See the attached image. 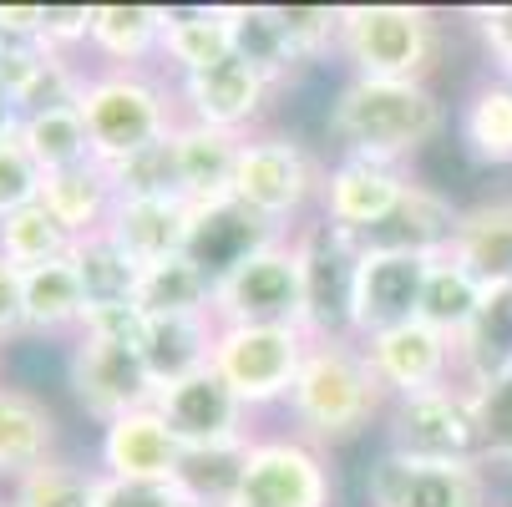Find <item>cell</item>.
<instances>
[{
	"label": "cell",
	"instance_id": "6da1fadb",
	"mask_svg": "<svg viewBox=\"0 0 512 507\" xmlns=\"http://www.w3.org/2000/svg\"><path fill=\"white\" fill-rule=\"evenodd\" d=\"M442 132H447V107L426 82H381V77L345 82L330 127V137H340L350 158H376V163L416 158Z\"/></svg>",
	"mask_w": 512,
	"mask_h": 507
},
{
	"label": "cell",
	"instance_id": "7a4b0ae2",
	"mask_svg": "<svg viewBox=\"0 0 512 507\" xmlns=\"http://www.w3.org/2000/svg\"><path fill=\"white\" fill-rule=\"evenodd\" d=\"M376 401H381V381L371 371V360L355 355L345 340H325L305 350L300 376L289 386V406H295L300 426L325 442L360 437L376 416Z\"/></svg>",
	"mask_w": 512,
	"mask_h": 507
},
{
	"label": "cell",
	"instance_id": "3957f363",
	"mask_svg": "<svg viewBox=\"0 0 512 507\" xmlns=\"http://www.w3.org/2000/svg\"><path fill=\"white\" fill-rule=\"evenodd\" d=\"M87 137H92V163L112 168L132 153H142L148 142L168 137L178 122L168 117V97L153 77L142 71H97L82 82V102H77Z\"/></svg>",
	"mask_w": 512,
	"mask_h": 507
},
{
	"label": "cell",
	"instance_id": "277c9868",
	"mask_svg": "<svg viewBox=\"0 0 512 507\" xmlns=\"http://www.w3.org/2000/svg\"><path fill=\"white\" fill-rule=\"evenodd\" d=\"M340 46L360 77L421 82L436 56V21L421 6H350L340 11Z\"/></svg>",
	"mask_w": 512,
	"mask_h": 507
},
{
	"label": "cell",
	"instance_id": "5b68a950",
	"mask_svg": "<svg viewBox=\"0 0 512 507\" xmlns=\"http://www.w3.org/2000/svg\"><path fill=\"white\" fill-rule=\"evenodd\" d=\"M66 396L77 401L82 416H92L97 426L142 411L158 401V386L142 366L137 345H117V340H97V335H71L66 345Z\"/></svg>",
	"mask_w": 512,
	"mask_h": 507
},
{
	"label": "cell",
	"instance_id": "8992f818",
	"mask_svg": "<svg viewBox=\"0 0 512 507\" xmlns=\"http://www.w3.org/2000/svg\"><path fill=\"white\" fill-rule=\"evenodd\" d=\"M305 360L300 325H224L213 340V371L229 381L244 406L289 396Z\"/></svg>",
	"mask_w": 512,
	"mask_h": 507
},
{
	"label": "cell",
	"instance_id": "52a82bcc",
	"mask_svg": "<svg viewBox=\"0 0 512 507\" xmlns=\"http://www.w3.org/2000/svg\"><path fill=\"white\" fill-rule=\"evenodd\" d=\"M300 254V279H305V310L300 330L320 340H340L355 330V274H360V239L335 229L330 219L310 224Z\"/></svg>",
	"mask_w": 512,
	"mask_h": 507
},
{
	"label": "cell",
	"instance_id": "ba28073f",
	"mask_svg": "<svg viewBox=\"0 0 512 507\" xmlns=\"http://www.w3.org/2000/svg\"><path fill=\"white\" fill-rule=\"evenodd\" d=\"M213 305L229 325H300L305 310V279L295 249H259L234 274L213 284Z\"/></svg>",
	"mask_w": 512,
	"mask_h": 507
},
{
	"label": "cell",
	"instance_id": "9c48e42d",
	"mask_svg": "<svg viewBox=\"0 0 512 507\" xmlns=\"http://www.w3.org/2000/svg\"><path fill=\"white\" fill-rule=\"evenodd\" d=\"M391 457L401 462H421V467H462L477 452V426H472V406L467 396L452 391H421V396H401L396 416H391Z\"/></svg>",
	"mask_w": 512,
	"mask_h": 507
},
{
	"label": "cell",
	"instance_id": "30bf717a",
	"mask_svg": "<svg viewBox=\"0 0 512 507\" xmlns=\"http://www.w3.org/2000/svg\"><path fill=\"white\" fill-rule=\"evenodd\" d=\"M310 193H315V158L300 142L274 132V137H259V142L239 148L229 198L244 203L249 213H259L264 224H279L289 213H300Z\"/></svg>",
	"mask_w": 512,
	"mask_h": 507
},
{
	"label": "cell",
	"instance_id": "8fae6325",
	"mask_svg": "<svg viewBox=\"0 0 512 507\" xmlns=\"http://www.w3.org/2000/svg\"><path fill=\"white\" fill-rule=\"evenodd\" d=\"M431 264H436V254L360 249V274H355V330L381 335V330H391V325L416 320Z\"/></svg>",
	"mask_w": 512,
	"mask_h": 507
},
{
	"label": "cell",
	"instance_id": "7c38bea8",
	"mask_svg": "<svg viewBox=\"0 0 512 507\" xmlns=\"http://www.w3.org/2000/svg\"><path fill=\"white\" fill-rule=\"evenodd\" d=\"M330 477L305 442H254L229 507H325Z\"/></svg>",
	"mask_w": 512,
	"mask_h": 507
},
{
	"label": "cell",
	"instance_id": "4fadbf2b",
	"mask_svg": "<svg viewBox=\"0 0 512 507\" xmlns=\"http://www.w3.org/2000/svg\"><path fill=\"white\" fill-rule=\"evenodd\" d=\"M178 457H183V442L173 437V426L163 421L158 406H142V411L107 421L102 442H97L102 477L112 482H173Z\"/></svg>",
	"mask_w": 512,
	"mask_h": 507
},
{
	"label": "cell",
	"instance_id": "5bb4252c",
	"mask_svg": "<svg viewBox=\"0 0 512 507\" xmlns=\"http://www.w3.org/2000/svg\"><path fill=\"white\" fill-rule=\"evenodd\" d=\"M153 406L163 411V421L173 426V437L183 447H224V442H239V411H244V401L229 391V381L218 376L213 366H203V371L163 386Z\"/></svg>",
	"mask_w": 512,
	"mask_h": 507
},
{
	"label": "cell",
	"instance_id": "9a60e30c",
	"mask_svg": "<svg viewBox=\"0 0 512 507\" xmlns=\"http://www.w3.org/2000/svg\"><path fill=\"white\" fill-rule=\"evenodd\" d=\"M274 244V224H264L259 213H249L234 198H218V203H198L193 208V224H188V259L218 284L224 274H234L244 259H254L259 249Z\"/></svg>",
	"mask_w": 512,
	"mask_h": 507
},
{
	"label": "cell",
	"instance_id": "2e32d148",
	"mask_svg": "<svg viewBox=\"0 0 512 507\" xmlns=\"http://www.w3.org/2000/svg\"><path fill=\"white\" fill-rule=\"evenodd\" d=\"M371 507H487V492L472 462L421 467L386 452L371 462Z\"/></svg>",
	"mask_w": 512,
	"mask_h": 507
},
{
	"label": "cell",
	"instance_id": "e0dca14e",
	"mask_svg": "<svg viewBox=\"0 0 512 507\" xmlns=\"http://www.w3.org/2000/svg\"><path fill=\"white\" fill-rule=\"evenodd\" d=\"M411 193V183L391 168V163H376V158H345L330 183H325V219L345 234H371L381 219L401 208V198Z\"/></svg>",
	"mask_w": 512,
	"mask_h": 507
},
{
	"label": "cell",
	"instance_id": "ac0fdd59",
	"mask_svg": "<svg viewBox=\"0 0 512 507\" xmlns=\"http://www.w3.org/2000/svg\"><path fill=\"white\" fill-rule=\"evenodd\" d=\"M188 224H193L188 198H117L107 219V239L137 269H153L188 249Z\"/></svg>",
	"mask_w": 512,
	"mask_h": 507
},
{
	"label": "cell",
	"instance_id": "d6986e66",
	"mask_svg": "<svg viewBox=\"0 0 512 507\" xmlns=\"http://www.w3.org/2000/svg\"><path fill=\"white\" fill-rule=\"evenodd\" d=\"M371 371L381 386L401 391V396H421V391H436V381L447 376V335L431 330L426 320H406V325H391L381 335H371Z\"/></svg>",
	"mask_w": 512,
	"mask_h": 507
},
{
	"label": "cell",
	"instance_id": "ffe728a7",
	"mask_svg": "<svg viewBox=\"0 0 512 507\" xmlns=\"http://www.w3.org/2000/svg\"><path fill=\"white\" fill-rule=\"evenodd\" d=\"M61 421L41 391H21L0 381V482H16L46 462H56Z\"/></svg>",
	"mask_w": 512,
	"mask_h": 507
},
{
	"label": "cell",
	"instance_id": "44dd1931",
	"mask_svg": "<svg viewBox=\"0 0 512 507\" xmlns=\"http://www.w3.org/2000/svg\"><path fill=\"white\" fill-rule=\"evenodd\" d=\"M183 97L193 107V122L218 127V132H234L244 122H254L264 112L269 82L259 77L254 66H244L239 56H224L203 71H188L183 77Z\"/></svg>",
	"mask_w": 512,
	"mask_h": 507
},
{
	"label": "cell",
	"instance_id": "7402d4cb",
	"mask_svg": "<svg viewBox=\"0 0 512 507\" xmlns=\"http://www.w3.org/2000/svg\"><path fill=\"white\" fill-rule=\"evenodd\" d=\"M244 142L234 132H218L203 122H178L173 127V163H178V198L198 203H218L234 188V163H239Z\"/></svg>",
	"mask_w": 512,
	"mask_h": 507
},
{
	"label": "cell",
	"instance_id": "603a6c76",
	"mask_svg": "<svg viewBox=\"0 0 512 507\" xmlns=\"http://www.w3.org/2000/svg\"><path fill=\"white\" fill-rule=\"evenodd\" d=\"M452 264H462L482 289L512 284V198H482L457 213L452 229Z\"/></svg>",
	"mask_w": 512,
	"mask_h": 507
},
{
	"label": "cell",
	"instance_id": "cb8c5ba5",
	"mask_svg": "<svg viewBox=\"0 0 512 507\" xmlns=\"http://www.w3.org/2000/svg\"><path fill=\"white\" fill-rule=\"evenodd\" d=\"M41 203L71 239H87V234L107 229L112 208H117V193H112L107 168L87 163V168H71V173H51L41 183Z\"/></svg>",
	"mask_w": 512,
	"mask_h": 507
},
{
	"label": "cell",
	"instance_id": "d4e9b609",
	"mask_svg": "<svg viewBox=\"0 0 512 507\" xmlns=\"http://www.w3.org/2000/svg\"><path fill=\"white\" fill-rule=\"evenodd\" d=\"M462 366L472 386L512 376V284H487L472 325L462 330Z\"/></svg>",
	"mask_w": 512,
	"mask_h": 507
},
{
	"label": "cell",
	"instance_id": "484cf974",
	"mask_svg": "<svg viewBox=\"0 0 512 507\" xmlns=\"http://www.w3.org/2000/svg\"><path fill=\"white\" fill-rule=\"evenodd\" d=\"M213 330L208 315H183V320H148V335H142V366H148L153 386H173L203 366H213Z\"/></svg>",
	"mask_w": 512,
	"mask_h": 507
},
{
	"label": "cell",
	"instance_id": "4316f807",
	"mask_svg": "<svg viewBox=\"0 0 512 507\" xmlns=\"http://www.w3.org/2000/svg\"><path fill=\"white\" fill-rule=\"evenodd\" d=\"M132 305L148 315V320H183V315H208L213 310V279L188 259H163L153 269L137 274V295Z\"/></svg>",
	"mask_w": 512,
	"mask_h": 507
},
{
	"label": "cell",
	"instance_id": "83f0119b",
	"mask_svg": "<svg viewBox=\"0 0 512 507\" xmlns=\"http://www.w3.org/2000/svg\"><path fill=\"white\" fill-rule=\"evenodd\" d=\"M82 315H87V295H82V279L71 269V254L56 259V264H41V269H26V335H61L82 330Z\"/></svg>",
	"mask_w": 512,
	"mask_h": 507
},
{
	"label": "cell",
	"instance_id": "f1b7e54d",
	"mask_svg": "<svg viewBox=\"0 0 512 507\" xmlns=\"http://www.w3.org/2000/svg\"><path fill=\"white\" fill-rule=\"evenodd\" d=\"M224 21H229V46H234V56H239L244 66H254L269 87L300 66V61H295V46H289V31H284L279 6H229Z\"/></svg>",
	"mask_w": 512,
	"mask_h": 507
},
{
	"label": "cell",
	"instance_id": "f546056e",
	"mask_svg": "<svg viewBox=\"0 0 512 507\" xmlns=\"http://www.w3.org/2000/svg\"><path fill=\"white\" fill-rule=\"evenodd\" d=\"M244 457H249V442L183 447L173 492L183 497V507H229L239 492V477H244Z\"/></svg>",
	"mask_w": 512,
	"mask_h": 507
},
{
	"label": "cell",
	"instance_id": "4dcf8cb0",
	"mask_svg": "<svg viewBox=\"0 0 512 507\" xmlns=\"http://www.w3.org/2000/svg\"><path fill=\"white\" fill-rule=\"evenodd\" d=\"M21 148L31 153V163L41 168V178L51 173H71L92 163V137L77 107H51V112H31L21 117Z\"/></svg>",
	"mask_w": 512,
	"mask_h": 507
},
{
	"label": "cell",
	"instance_id": "1f68e13d",
	"mask_svg": "<svg viewBox=\"0 0 512 507\" xmlns=\"http://www.w3.org/2000/svg\"><path fill=\"white\" fill-rule=\"evenodd\" d=\"M163 21L168 11H153V6H92L87 46L112 56L122 71H132L142 56H153L163 46Z\"/></svg>",
	"mask_w": 512,
	"mask_h": 507
},
{
	"label": "cell",
	"instance_id": "d6a6232c",
	"mask_svg": "<svg viewBox=\"0 0 512 507\" xmlns=\"http://www.w3.org/2000/svg\"><path fill=\"white\" fill-rule=\"evenodd\" d=\"M71 269H77V279H82L87 310H102V305H132V295H137V274H142V269H137V264L107 239V229L71 244ZM82 320H87V315H82Z\"/></svg>",
	"mask_w": 512,
	"mask_h": 507
},
{
	"label": "cell",
	"instance_id": "836d02e7",
	"mask_svg": "<svg viewBox=\"0 0 512 507\" xmlns=\"http://www.w3.org/2000/svg\"><path fill=\"white\" fill-rule=\"evenodd\" d=\"M163 51L173 56V66L183 71V77H188V71L213 66V61H224V56H234L224 11H168Z\"/></svg>",
	"mask_w": 512,
	"mask_h": 507
},
{
	"label": "cell",
	"instance_id": "e575fe53",
	"mask_svg": "<svg viewBox=\"0 0 512 507\" xmlns=\"http://www.w3.org/2000/svg\"><path fill=\"white\" fill-rule=\"evenodd\" d=\"M462 142L477 163H512V82H487L462 117Z\"/></svg>",
	"mask_w": 512,
	"mask_h": 507
},
{
	"label": "cell",
	"instance_id": "d590c367",
	"mask_svg": "<svg viewBox=\"0 0 512 507\" xmlns=\"http://www.w3.org/2000/svg\"><path fill=\"white\" fill-rule=\"evenodd\" d=\"M71 239L51 213H46V203H31V208H21V213H11L6 224H0V254H6L21 274L26 269H41V264H56V259H66L71 254Z\"/></svg>",
	"mask_w": 512,
	"mask_h": 507
},
{
	"label": "cell",
	"instance_id": "8d00e7d4",
	"mask_svg": "<svg viewBox=\"0 0 512 507\" xmlns=\"http://www.w3.org/2000/svg\"><path fill=\"white\" fill-rule=\"evenodd\" d=\"M97 487H102V472L71 467L56 457V462L16 477L6 507H97Z\"/></svg>",
	"mask_w": 512,
	"mask_h": 507
},
{
	"label": "cell",
	"instance_id": "74e56055",
	"mask_svg": "<svg viewBox=\"0 0 512 507\" xmlns=\"http://www.w3.org/2000/svg\"><path fill=\"white\" fill-rule=\"evenodd\" d=\"M477 305H482V284H477L462 264H431L416 320H426L431 330H442V335H452V330L462 335V330L472 325Z\"/></svg>",
	"mask_w": 512,
	"mask_h": 507
},
{
	"label": "cell",
	"instance_id": "f35d334b",
	"mask_svg": "<svg viewBox=\"0 0 512 507\" xmlns=\"http://www.w3.org/2000/svg\"><path fill=\"white\" fill-rule=\"evenodd\" d=\"M117 198H178V163H173V132L148 142L142 153L107 168Z\"/></svg>",
	"mask_w": 512,
	"mask_h": 507
},
{
	"label": "cell",
	"instance_id": "ab89813d",
	"mask_svg": "<svg viewBox=\"0 0 512 507\" xmlns=\"http://www.w3.org/2000/svg\"><path fill=\"white\" fill-rule=\"evenodd\" d=\"M416 173H421V193H431V198H447L452 203V193H462L472 178H477V158L467 153V142L462 137H431L426 148L416 153Z\"/></svg>",
	"mask_w": 512,
	"mask_h": 507
},
{
	"label": "cell",
	"instance_id": "60d3db41",
	"mask_svg": "<svg viewBox=\"0 0 512 507\" xmlns=\"http://www.w3.org/2000/svg\"><path fill=\"white\" fill-rule=\"evenodd\" d=\"M41 168L31 163V153L21 148V132H6L0 137V224L11 219V213L41 203Z\"/></svg>",
	"mask_w": 512,
	"mask_h": 507
},
{
	"label": "cell",
	"instance_id": "b9f144b4",
	"mask_svg": "<svg viewBox=\"0 0 512 507\" xmlns=\"http://www.w3.org/2000/svg\"><path fill=\"white\" fill-rule=\"evenodd\" d=\"M472 406V426H477V447L482 452H512V376L477 386L467 396Z\"/></svg>",
	"mask_w": 512,
	"mask_h": 507
},
{
	"label": "cell",
	"instance_id": "7bdbcfd3",
	"mask_svg": "<svg viewBox=\"0 0 512 507\" xmlns=\"http://www.w3.org/2000/svg\"><path fill=\"white\" fill-rule=\"evenodd\" d=\"M97 507H183V497L173 492V482H112V477H102Z\"/></svg>",
	"mask_w": 512,
	"mask_h": 507
},
{
	"label": "cell",
	"instance_id": "ee69618b",
	"mask_svg": "<svg viewBox=\"0 0 512 507\" xmlns=\"http://www.w3.org/2000/svg\"><path fill=\"white\" fill-rule=\"evenodd\" d=\"M26 335V274L0 254V350Z\"/></svg>",
	"mask_w": 512,
	"mask_h": 507
},
{
	"label": "cell",
	"instance_id": "f6af8a7d",
	"mask_svg": "<svg viewBox=\"0 0 512 507\" xmlns=\"http://www.w3.org/2000/svg\"><path fill=\"white\" fill-rule=\"evenodd\" d=\"M482 36H487V46L497 51V61H512V6L482 11Z\"/></svg>",
	"mask_w": 512,
	"mask_h": 507
},
{
	"label": "cell",
	"instance_id": "bcb514c9",
	"mask_svg": "<svg viewBox=\"0 0 512 507\" xmlns=\"http://www.w3.org/2000/svg\"><path fill=\"white\" fill-rule=\"evenodd\" d=\"M502 66H507V82H512V61H502Z\"/></svg>",
	"mask_w": 512,
	"mask_h": 507
},
{
	"label": "cell",
	"instance_id": "7dc6e473",
	"mask_svg": "<svg viewBox=\"0 0 512 507\" xmlns=\"http://www.w3.org/2000/svg\"><path fill=\"white\" fill-rule=\"evenodd\" d=\"M0 507H6V502H0Z\"/></svg>",
	"mask_w": 512,
	"mask_h": 507
}]
</instances>
